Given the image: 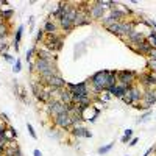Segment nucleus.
Masks as SVG:
<instances>
[{"label":"nucleus","instance_id":"8","mask_svg":"<svg viewBox=\"0 0 156 156\" xmlns=\"http://www.w3.org/2000/svg\"><path fill=\"white\" fill-rule=\"evenodd\" d=\"M51 122H53V125L59 129H62V131H70L72 128V120H70V114L66 112V114H59L56 117H53L51 119Z\"/></svg>","mask_w":156,"mask_h":156},{"label":"nucleus","instance_id":"18","mask_svg":"<svg viewBox=\"0 0 156 156\" xmlns=\"http://www.w3.org/2000/svg\"><path fill=\"white\" fill-rule=\"evenodd\" d=\"M58 100H59L61 103H64V105H69V103H73V101H72V92H70V90H69L67 87L61 89Z\"/></svg>","mask_w":156,"mask_h":156},{"label":"nucleus","instance_id":"6","mask_svg":"<svg viewBox=\"0 0 156 156\" xmlns=\"http://www.w3.org/2000/svg\"><path fill=\"white\" fill-rule=\"evenodd\" d=\"M45 112L48 114L50 119H53V117H56L59 114H66L67 112V108L59 100H50L47 105H45Z\"/></svg>","mask_w":156,"mask_h":156},{"label":"nucleus","instance_id":"19","mask_svg":"<svg viewBox=\"0 0 156 156\" xmlns=\"http://www.w3.org/2000/svg\"><path fill=\"white\" fill-rule=\"evenodd\" d=\"M58 27L64 31V33H69V31H72L75 27H73V22L72 20H69V19H66V17H62L59 22H58Z\"/></svg>","mask_w":156,"mask_h":156},{"label":"nucleus","instance_id":"3","mask_svg":"<svg viewBox=\"0 0 156 156\" xmlns=\"http://www.w3.org/2000/svg\"><path fill=\"white\" fill-rule=\"evenodd\" d=\"M139 80V73L134 70H129V69H123V70H117V83L123 84V86H133L136 84Z\"/></svg>","mask_w":156,"mask_h":156},{"label":"nucleus","instance_id":"10","mask_svg":"<svg viewBox=\"0 0 156 156\" xmlns=\"http://www.w3.org/2000/svg\"><path fill=\"white\" fill-rule=\"evenodd\" d=\"M156 105V89L153 90H144V97L140 100L142 111H148Z\"/></svg>","mask_w":156,"mask_h":156},{"label":"nucleus","instance_id":"35","mask_svg":"<svg viewBox=\"0 0 156 156\" xmlns=\"http://www.w3.org/2000/svg\"><path fill=\"white\" fill-rule=\"evenodd\" d=\"M2 58H3L5 61H8V62H16L14 56H12V55H9L8 51H6V53H3V55H2Z\"/></svg>","mask_w":156,"mask_h":156},{"label":"nucleus","instance_id":"11","mask_svg":"<svg viewBox=\"0 0 156 156\" xmlns=\"http://www.w3.org/2000/svg\"><path fill=\"white\" fill-rule=\"evenodd\" d=\"M122 41H125V44H134V45H139V44H142L144 41H147V36H145V34H142V33H139V31H136V30H133L126 37H123Z\"/></svg>","mask_w":156,"mask_h":156},{"label":"nucleus","instance_id":"23","mask_svg":"<svg viewBox=\"0 0 156 156\" xmlns=\"http://www.w3.org/2000/svg\"><path fill=\"white\" fill-rule=\"evenodd\" d=\"M0 14H2V17H3V20H5V23H8L11 19H12V16H14V9H0Z\"/></svg>","mask_w":156,"mask_h":156},{"label":"nucleus","instance_id":"37","mask_svg":"<svg viewBox=\"0 0 156 156\" xmlns=\"http://www.w3.org/2000/svg\"><path fill=\"white\" fill-rule=\"evenodd\" d=\"M123 133H125L123 136H126V137H128L129 140H131V137H134V131H133V129H131V128H126V129H125V131H123Z\"/></svg>","mask_w":156,"mask_h":156},{"label":"nucleus","instance_id":"13","mask_svg":"<svg viewBox=\"0 0 156 156\" xmlns=\"http://www.w3.org/2000/svg\"><path fill=\"white\" fill-rule=\"evenodd\" d=\"M131 87V86H129ZM126 90H128V86H123V84H114V86H109L106 89V92L111 94V97H115V98H122L125 94H126Z\"/></svg>","mask_w":156,"mask_h":156},{"label":"nucleus","instance_id":"41","mask_svg":"<svg viewBox=\"0 0 156 156\" xmlns=\"http://www.w3.org/2000/svg\"><path fill=\"white\" fill-rule=\"evenodd\" d=\"M120 140H122V144H128V142H129V139H128L126 136H122V139H120Z\"/></svg>","mask_w":156,"mask_h":156},{"label":"nucleus","instance_id":"30","mask_svg":"<svg viewBox=\"0 0 156 156\" xmlns=\"http://www.w3.org/2000/svg\"><path fill=\"white\" fill-rule=\"evenodd\" d=\"M44 39H45V31H44V28H41V30L37 31V34H36L34 45H36V44H39V42H44Z\"/></svg>","mask_w":156,"mask_h":156},{"label":"nucleus","instance_id":"2","mask_svg":"<svg viewBox=\"0 0 156 156\" xmlns=\"http://www.w3.org/2000/svg\"><path fill=\"white\" fill-rule=\"evenodd\" d=\"M108 78H109V70L108 69H103V70L95 72L92 76H90L89 78V83L103 92V90L108 89Z\"/></svg>","mask_w":156,"mask_h":156},{"label":"nucleus","instance_id":"42","mask_svg":"<svg viewBox=\"0 0 156 156\" xmlns=\"http://www.w3.org/2000/svg\"><path fill=\"white\" fill-rule=\"evenodd\" d=\"M33 156H42V153L36 148V150H33Z\"/></svg>","mask_w":156,"mask_h":156},{"label":"nucleus","instance_id":"12","mask_svg":"<svg viewBox=\"0 0 156 156\" xmlns=\"http://www.w3.org/2000/svg\"><path fill=\"white\" fill-rule=\"evenodd\" d=\"M70 134L75 137V139H81V137H86V139H90L92 137V133L83 125H78V126H72L70 128Z\"/></svg>","mask_w":156,"mask_h":156},{"label":"nucleus","instance_id":"27","mask_svg":"<svg viewBox=\"0 0 156 156\" xmlns=\"http://www.w3.org/2000/svg\"><path fill=\"white\" fill-rule=\"evenodd\" d=\"M114 144H115V142H111V144H108V145H103V147H100V148L97 150V153H98V154H106V153H109V151L112 150Z\"/></svg>","mask_w":156,"mask_h":156},{"label":"nucleus","instance_id":"7","mask_svg":"<svg viewBox=\"0 0 156 156\" xmlns=\"http://www.w3.org/2000/svg\"><path fill=\"white\" fill-rule=\"evenodd\" d=\"M139 83H140V87L144 90L156 89V73H153V72L139 73Z\"/></svg>","mask_w":156,"mask_h":156},{"label":"nucleus","instance_id":"14","mask_svg":"<svg viewBox=\"0 0 156 156\" xmlns=\"http://www.w3.org/2000/svg\"><path fill=\"white\" fill-rule=\"evenodd\" d=\"M36 59H47V61H58V56L56 53H53V51H50L48 48L45 47H41L36 50Z\"/></svg>","mask_w":156,"mask_h":156},{"label":"nucleus","instance_id":"32","mask_svg":"<svg viewBox=\"0 0 156 156\" xmlns=\"http://www.w3.org/2000/svg\"><path fill=\"white\" fill-rule=\"evenodd\" d=\"M27 129H28L30 136L36 140V139H37V134H36V131H34V128H33V125H31V123H27Z\"/></svg>","mask_w":156,"mask_h":156},{"label":"nucleus","instance_id":"28","mask_svg":"<svg viewBox=\"0 0 156 156\" xmlns=\"http://www.w3.org/2000/svg\"><path fill=\"white\" fill-rule=\"evenodd\" d=\"M150 115H151V109H148V111H144V114H142L139 119L136 120V123L137 125H140V123H144V122H147L148 119H150Z\"/></svg>","mask_w":156,"mask_h":156},{"label":"nucleus","instance_id":"43","mask_svg":"<svg viewBox=\"0 0 156 156\" xmlns=\"http://www.w3.org/2000/svg\"><path fill=\"white\" fill-rule=\"evenodd\" d=\"M126 156H129V154H126Z\"/></svg>","mask_w":156,"mask_h":156},{"label":"nucleus","instance_id":"29","mask_svg":"<svg viewBox=\"0 0 156 156\" xmlns=\"http://www.w3.org/2000/svg\"><path fill=\"white\" fill-rule=\"evenodd\" d=\"M145 69H147V72H153V73H156V61H154V59H147V62H145Z\"/></svg>","mask_w":156,"mask_h":156},{"label":"nucleus","instance_id":"34","mask_svg":"<svg viewBox=\"0 0 156 156\" xmlns=\"http://www.w3.org/2000/svg\"><path fill=\"white\" fill-rule=\"evenodd\" d=\"M144 20H145V23L148 25V27H150L151 30H154V31H156V20H154V19H144Z\"/></svg>","mask_w":156,"mask_h":156},{"label":"nucleus","instance_id":"40","mask_svg":"<svg viewBox=\"0 0 156 156\" xmlns=\"http://www.w3.org/2000/svg\"><path fill=\"white\" fill-rule=\"evenodd\" d=\"M154 150H156V148H153V147H151V148H148V150H147V151L144 153V156H150V154H151V153H153Z\"/></svg>","mask_w":156,"mask_h":156},{"label":"nucleus","instance_id":"5","mask_svg":"<svg viewBox=\"0 0 156 156\" xmlns=\"http://www.w3.org/2000/svg\"><path fill=\"white\" fill-rule=\"evenodd\" d=\"M108 9L100 3V0H95V2H89V16L92 20H101L108 14Z\"/></svg>","mask_w":156,"mask_h":156},{"label":"nucleus","instance_id":"33","mask_svg":"<svg viewBox=\"0 0 156 156\" xmlns=\"http://www.w3.org/2000/svg\"><path fill=\"white\" fill-rule=\"evenodd\" d=\"M147 39H148V42L151 44V47H154V48H156V31H153Z\"/></svg>","mask_w":156,"mask_h":156},{"label":"nucleus","instance_id":"21","mask_svg":"<svg viewBox=\"0 0 156 156\" xmlns=\"http://www.w3.org/2000/svg\"><path fill=\"white\" fill-rule=\"evenodd\" d=\"M34 97H36V98H37L39 101L45 103V105H47V103H48V101L51 100V98H50V95H48V92L45 90V87H44V89H42V90H41V92H39V94H36Z\"/></svg>","mask_w":156,"mask_h":156},{"label":"nucleus","instance_id":"1","mask_svg":"<svg viewBox=\"0 0 156 156\" xmlns=\"http://www.w3.org/2000/svg\"><path fill=\"white\" fill-rule=\"evenodd\" d=\"M142 97H144V89H142L137 83L133 84L131 87H128L126 94L122 97V101L126 103L128 106H133L134 103H140Z\"/></svg>","mask_w":156,"mask_h":156},{"label":"nucleus","instance_id":"22","mask_svg":"<svg viewBox=\"0 0 156 156\" xmlns=\"http://www.w3.org/2000/svg\"><path fill=\"white\" fill-rule=\"evenodd\" d=\"M9 36V23H2L0 25V41H5Z\"/></svg>","mask_w":156,"mask_h":156},{"label":"nucleus","instance_id":"31","mask_svg":"<svg viewBox=\"0 0 156 156\" xmlns=\"http://www.w3.org/2000/svg\"><path fill=\"white\" fill-rule=\"evenodd\" d=\"M20 70H22V61H20V59H16L14 66H12V72H14V73H19Z\"/></svg>","mask_w":156,"mask_h":156},{"label":"nucleus","instance_id":"26","mask_svg":"<svg viewBox=\"0 0 156 156\" xmlns=\"http://www.w3.org/2000/svg\"><path fill=\"white\" fill-rule=\"evenodd\" d=\"M22 33H23V25H19L16 33H14V39H12V42L16 44H20V39H22Z\"/></svg>","mask_w":156,"mask_h":156},{"label":"nucleus","instance_id":"38","mask_svg":"<svg viewBox=\"0 0 156 156\" xmlns=\"http://www.w3.org/2000/svg\"><path fill=\"white\" fill-rule=\"evenodd\" d=\"M0 120H3L5 123H8V122H9V117H8V114H6V112H0Z\"/></svg>","mask_w":156,"mask_h":156},{"label":"nucleus","instance_id":"24","mask_svg":"<svg viewBox=\"0 0 156 156\" xmlns=\"http://www.w3.org/2000/svg\"><path fill=\"white\" fill-rule=\"evenodd\" d=\"M100 23H101V27H103V28H109L111 25H114V23H115V20L109 16V12H108V14L100 20Z\"/></svg>","mask_w":156,"mask_h":156},{"label":"nucleus","instance_id":"20","mask_svg":"<svg viewBox=\"0 0 156 156\" xmlns=\"http://www.w3.org/2000/svg\"><path fill=\"white\" fill-rule=\"evenodd\" d=\"M150 48H151V44L148 42V39H147V41H144L142 44L137 45V55H140V56H147V55H148V51H150Z\"/></svg>","mask_w":156,"mask_h":156},{"label":"nucleus","instance_id":"36","mask_svg":"<svg viewBox=\"0 0 156 156\" xmlns=\"http://www.w3.org/2000/svg\"><path fill=\"white\" fill-rule=\"evenodd\" d=\"M147 59H154V61H156V48H154V47L150 48L148 55H147Z\"/></svg>","mask_w":156,"mask_h":156},{"label":"nucleus","instance_id":"25","mask_svg":"<svg viewBox=\"0 0 156 156\" xmlns=\"http://www.w3.org/2000/svg\"><path fill=\"white\" fill-rule=\"evenodd\" d=\"M36 50H37V45H33V47H30V48L27 50V56H25L27 62H31V61H33V58H36V56H34Z\"/></svg>","mask_w":156,"mask_h":156},{"label":"nucleus","instance_id":"16","mask_svg":"<svg viewBox=\"0 0 156 156\" xmlns=\"http://www.w3.org/2000/svg\"><path fill=\"white\" fill-rule=\"evenodd\" d=\"M14 95H16L22 103H25V105L28 103V98H27V89H25L23 86H19L17 83H14Z\"/></svg>","mask_w":156,"mask_h":156},{"label":"nucleus","instance_id":"15","mask_svg":"<svg viewBox=\"0 0 156 156\" xmlns=\"http://www.w3.org/2000/svg\"><path fill=\"white\" fill-rule=\"evenodd\" d=\"M66 84H67V81L64 80L61 75L51 76L50 80L45 83V86H48V87H56V89H64V87H66Z\"/></svg>","mask_w":156,"mask_h":156},{"label":"nucleus","instance_id":"17","mask_svg":"<svg viewBox=\"0 0 156 156\" xmlns=\"http://www.w3.org/2000/svg\"><path fill=\"white\" fill-rule=\"evenodd\" d=\"M58 28H59V27H58V23H56L55 20L47 19L45 23H44V31H45V34H56Z\"/></svg>","mask_w":156,"mask_h":156},{"label":"nucleus","instance_id":"4","mask_svg":"<svg viewBox=\"0 0 156 156\" xmlns=\"http://www.w3.org/2000/svg\"><path fill=\"white\" fill-rule=\"evenodd\" d=\"M62 45H64V37L59 36L58 33H56V34H45L44 47L48 48L50 51H53V53H58V51H61Z\"/></svg>","mask_w":156,"mask_h":156},{"label":"nucleus","instance_id":"9","mask_svg":"<svg viewBox=\"0 0 156 156\" xmlns=\"http://www.w3.org/2000/svg\"><path fill=\"white\" fill-rule=\"evenodd\" d=\"M34 69H36V73L41 75L44 72H48V70H55L58 69V64L56 61H47V59H34Z\"/></svg>","mask_w":156,"mask_h":156},{"label":"nucleus","instance_id":"39","mask_svg":"<svg viewBox=\"0 0 156 156\" xmlns=\"http://www.w3.org/2000/svg\"><path fill=\"white\" fill-rule=\"evenodd\" d=\"M137 142H139V137H131V140L128 142V145H129V147H134Z\"/></svg>","mask_w":156,"mask_h":156}]
</instances>
